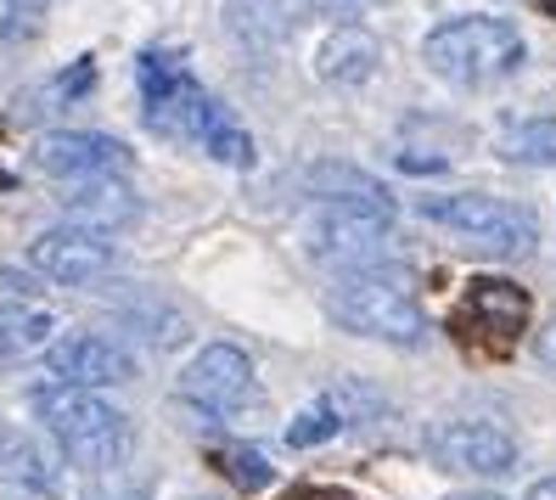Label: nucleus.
<instances>
[{
    "mask_svg": "<svg viewBox=\"0 0 556 500\" xmlns=\"http://www.w3.org/2000/svg\"><path fill=\"white\" fill-rule=\"evenodd\" d=\"M23 7H40V0H23Z\"/></svg>",
    "mask_w": 556,
    "mask_h": 500,
    "instance_id": "obj_28",
    "label": "nucleus"
},
{
    "mask_svg": "<svg viewBox=\"0 0 556 500\" xmlns=\"http://www.w3.org/2000/svg\"><path fill=\"white\" fill-rule=\"evenodd\" d=\"M28 411L46 422L62 461L90 473V478L118 473L129 461V450H136V422H129L108 393L68 388V383H40V388H28Z\"/></svg>",
    "mask_w": 556,
    "mask_h": 500,
    "instance_id": "obj_2",
    "label": "nucleus"
},
{
    "mask_svg": "<svg viewBox=\"0 0 556 500\" xmlns=\"http://www.w3.org/2000/svg\"><path fill=\"white\" fill-rule=\"evenodd\" d=\"M467 310H472V321L495 326V332H517L529 321V292L511 287V282H472Z\"/></svg>",
    "mask_w": 556,
    "mask_h": 500,
    "instance_id": "obj_19",
    "label": "nucleus"
},
{
    "mask_svg": "<svg viewBox=\"0 0 556 500\" xmlns=\"http://www.w3.org/2000/svg\"><path fill=\"white\" fill-rule=\"evenodd\" d=\"M0 484L17 489L23 500H62V466L46 455L35 433L0 422Z\"/></svg>",
    "mask_w": 556,
    "mask_h": 500,
    "instance_id": "obj_13",
    "label": "nucleus"
},
{
    "mask_svg": "<svg viewBox=\"0 0 556 500\" xmlns=\"http://www.w3.org/2000/svg\"><path fill=\"white\" fill-rule=\"evenodd\" d=\"M421 62L444 79V85H462V90H483V85H501L511 79L522 62H529V40L517 35V23L506 17H450L439 23L428 40H421Z\"/></svg>",
    "mask_w": 556,
    "mask_h": 500,
    "instance_id": "obj_4",
    "label": "nucleus"
},
{
    "mask_svg": "<svg viewBox=\"0 0 556 500\" xmlns=\"http://www.w3.org/2000/svg\"><path fill=\"white\" fill-rule=\"evenodd\" d=\"M28 264L56 282V287H85L96 276H108L118 264V242L102 237V230H74V225H56V230H40L28 242Z\"/></svg>",
    "mask_w": 556,
    "mask_h": 500,
    "instance_id": "obj_9",
    "label": "nucleus"
},
{
    "mask_svg": "<svg viewBox=\"0 0 556 500\" xmlns=\"http://www.w3.org/2000/svg\"><path fill=\"white\" fill-rule=\"evenodd\" d=\"M455 500H506V495H455Z\"/></svg>",
    "mask_w": 556,
    "mask_h": 500,
    "instance_id": "obj_27",
    "label": "nucleus"
},
{
    "mask_svg": "<svg viewBox=\"0 0 556 500\" xmlns=\"http://www.w3.org/2000/svg\"><path fill=\"white\" fill-rule=\"evenodd\" d=\"M534 354H540V365H551V372H556V315L534 332Z\"/></svg>",
    "mask_w": 556,
    "mask_h": 500,
    "instance_id": "obj_24",
    "label": "nucleus"
},
{
    "mask_svg": "<svg viewBox=\"0 0 556 500\" xmlns=\"http://www.w3.org/2000/svg\"><path fill=\"white\" fill-rule=\"evenodd\" d=\"M377 62H382V46H377L371 28L343 23V28H332V35L315 46V79L338 85V90H354V85H366L377 74Z\"/></svg>",
    "mask_w": 556,
    "mask_h": 500,
    "instance_id": "obj_16",
    "label": "nucleus"
},
{
    "mask_svg": "<svg viewBox=\"0 0 556 500\" xmlns=\"http://www.w3.org/2000/svg\"><path fill=\"white\" fill-rule=\"evenodd\" d=\"M85 500H152L141 478H124V473H102L85 484Z\"/></svg>",
    "mask_w": 556,
    "mask_h": 500,
    "instance_id": "obj_22",
    "label": "nucleus"
},
{
    "mask_svg": "<svg viewBox=\"0 0 556 500\" xmlns=\"http://www.w3.org/2000/svg\"><path fill=\"white\" fill-rule=\"evenodd\" d=\"M326 315L354 338H377L394 349L428 343V310L416 298V282L400 264H377V271H349L326 292Z\"/></svg>",
    "mask_w": 556,
    "mask_h": 500,
    "instance_id": "obj_3",
    "label": "nucleus"
},
{
    "mask_svg": "<svg viewBox=\"0 0 556 500\" xmlns=\"http://www.w3.org/2000/svg\"><path fill=\"white\" fill-rule=\"evenodd\" d=\"M46 372H51V383L102 393V388H124L136 377V354L118 349L113 338H102V332H74V338L46 349Z\"/></svg>",
    "mask_w": 556,
    "mask_h": 500,
    "instance_id": "obj_10",
    "label": "nucleus"
},
{
    "mask_svg": "<svg viewBox=\"0 0 556 500\" xmlns=\"http://www.w3.org/2000/svg\"><path fill=\"white\" fill-rule=\"evenodd\" d=\"M219 461H225V473H231L237 489H265L270 484V461L258 455V450H248V445H225Z\"/></svg>",
    "mask_w": 556,
    "mask_h": 500,
    "instance_id": "obj_20",
    "label": "nucleus"
},
{
    "mask_svg": "<svg viewBox=\"0 0 556 500\" xmlns=\"http://www.w3.org/2000/svg\"><path fill=\"white\" fill-rule=\"evenodd\" d=\"M416 214L428 220V225L455 230L467 248L495 253V259H522V253H534V242H540V220L522 209V203H506V197H489V191H439V197H421Z\"/></svg>",
    "mask_w": 556,
    "mask_h": 500,
    "instance_id": "obj_5",
    "label": "nucleus"
},
{
    "mask_svg": "<svg viewBox=\"0 0 556 500\" xmlns=\"http://www.w3.org/2000/svg\"><path fill=\"white\" fill-rule=\"evenodd\" d=\"M501 158L517 170H556V118H522L501 136Z\"/></svg>",
    "mask_w": 556,
    "mask_h": 500,
    "instance_id": "obj_18",
    "label": "nucleus"
},
{
    "mask_svg": "<svg viewBox=\"0 0 556 500\" xmlns=\"http://www.w3.org/2000/svg\"><path fill=\"white\" fill-rule=\"evenodd\" d=\"M421 450H428L444 473H462V478H506L517 473V439L501 422H483V416H444L421 433Z\"/></svg>",
    "mask_w": 556,
    "mask_h": 500,
    "instance_id": "obj_7",
    "label": "nucleus"
},
{
    "mask_svg": "<svg viewBox=\"0 0 556 500\" xmlns=\"http://www.w3.org/2000/svg\"><path fill=\"white\" fill-rule=\"evenodd\" d=\"M129 79H136L147 129H157V136H169V141L203 147L214 163H231V170H253L258 163V147L237 124V113L225 108L214 90H203L198 74H186L180 62H169L163 51H141L129 62Z\"/></svg>",
    "mask_w": 556,
    "mask_h": 500,
    "instance_id": "obj_1",
    "label": "nucleus"
},
{
    "mask_svg": "<svg viewBox=\"0 0 556 500\" xmlns=\"http://www.w3.org/2000/svg\"><path fill=\"white\" fill-rule=\"evenodd\" d=\"M304 253L326 271H377L394 264V214L382 209H338V203H315L304 220Z\"/></svg>",
    "mask_w": 556,
    "mask_h": 500,
    "instance_id": "obj_6",
    "label": "nucleus"
},
{
    "mask_svg": "<svg viewBox=\"0 0 556 500\" xmlns=\"http://www.w3.org/2000/svg\"><path fill=\"white\" fill-rule=\"evenodd\" d=\"M90 90H96V62H90V57H79L74 68H62V74L51 79L56 102H79V96H90Z\"/></svg>",
    "mask_w": 556,
    "mask_h": 500,
    "instance_id": "obj_21",
    "label": "nucleus"
},
{
    "mask_svg": "<svg viewBox=\"0 0 556 500\" xmlns=\"http://www.w3.org/2000/svg\"><path fill=\"white\" fill-rule=\"evenodd\" d=\"M51 332H56L51 310H40V304H0V360L46 349Z\"/></svg>",
    "mask_w": 556,
    "mask_h": 500,
    "instance_id": "obj_17",
    "label": "nucleus"
},
{
    "mask_svg": "<svg viewBox=\"0 0 556 500\" xmlns=\"http://www.w3.org/2000/svg\"><path fill=\"white\" fill-rule=\"evenodd\" d=\"M299 186L315 197V203H338V209H382L394 214V197L377 175H366L359 163H343V158H320L299 175Z\"/></svg>",
    "mask_w": 556,
    "mask_h": 500,
    "instance_id": "obj_15",
    "label": "nucleus"
},
{
    "mask_svg": "<svg viewBox=\"0 0 556 500\" xmlns=\"http://www.w3.org/2000/svg\"><path fill=\"white\" fill-rule=\"evenodd\" d=\"M529 500H556V478H534L529 484Z\"/></svg>",
    "mask_w": 556,
    "mask_h": 500,
    "instance_id": "obj_26",
    "label": "nucleus"
},
{
    "mask_svg": "<svg viewBox=\"0 0 556 500\" xmlns=\"http://www.w3.org/2000/svg\"><path fill=\"white\" fill-rule=\"evenodd\" d=\"M175 393L186 399L191 411H203V416H237L242 405H253L258 372H253V360H248L242 343H203L198 354L186 360Z\"/></svg>",
    "mask_w": 556,
    "mask_h": 500,
    "instance_id": "obj_8",
    "label": "nucleus"
},
{
    "mask_svg": "<svg viewBox=\"0 0 556 500\" xmlns=\"http://www.w3.org/2000/svg\"><path fill=\"white\" fill-rule=\"evenodd\" d=\"M219 23H225V35H231L242 51L270 57V51H281L292 40L299 12H292V0H225Z\"/></svg>",
    "mask_w": 556,
    "mask_h": 500,
    "instance_id": "obj_14",
    "label": "nucleus"
},
{
    "mask_svg": "<svg viewBox=\"0 0 556 500\" xmlns=\"http://www.w3.org/2000/svg\"><path fill=\"white\" fill-rule=\"evenodd\" d=\"M394 163H400V170H410V175H439L444 170V158H421V152H400Z\"/></svg>",
    "mask_w": 556,
    "mask_h": 500,
    "instance_id": "obj_25",
    "label": "nucleus"
},
{
    "mask_svg": "<svg viewBox=\"0 0 556 500\" xmlns=\"http://www.w3.org/2000/svg\"><path fill=\"white\" fill-rule=\"evenodd\" d=\"M35 170L56 180H96V175H124L129 147L102 129H51L35 141Z\"/></svg>",
    "mask_w": 556,
    "mask_h": 500,
    "instance_id": "obj_11",
    "label": "nucleus"
},
{
    "mask_svg": "<svg viewBox=\"0 0 556 500\" xmlns=\"http://www.w3.org/2000/svg\"><path fill=\"white\" fill-rule=\"evenodd\" d=\"M56 209H62V225L113 237L118 225H129L141 214V197H136V186H129L124 175H96V180H74L68 191L56 197Z\"/></svg>",
    "mask_w": 556,
    "mask_h": 500,
    "instance_id": "obj_12",
    "label": "nucleus"
},
{
    "mask_svg": "<svg viewBox=\"0 0 556 500\" xmlns=\"http://www.w3.org/2000/svg\"><path fill=\"white\" fill-rule=\"evenodd\" d=\"M304 7H309L315 17H338V28H343L349 17H359V12H371L377 0H304Z\"/></svg>",
    "mask_w": 556,
    "mask_h": 500,
    "instance_id": "obj_23",
    "label": "nucleus"
}]
</instances>
